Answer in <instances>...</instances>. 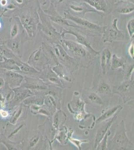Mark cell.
Wrapping results in <instances>:
<instances>
[{
    "label": "cell",
    "mask_w": 134,
    "mask_h": 150,
    "mask_svg": "<svg viewBox=\"0 0 134 150\" xmlns=\"http://www.w3.org/2000/svg\"><path fill=\"white\" fill-rule=\"evenodd\" d=\"M60 44L68 55L75 59L79 67L88 68L92 65L95 57L91 54L88 49L76 41L63 39Z\"/></svg>",
    "instance_id": "6da1fadb"
},
{
    "label": "cell",
    "mask_w": 134,
    "mask_h": 150,
    "mask_svg": "<svg viewBox=\"0 0 134 150\" xmlns=\"http://www.w3.org/2000/svg\"><path fill=\"white\" fill-rule=\"evenodd\" d=\"M37 12L40 20L38 25V30L43 35L50 44H60L62 40L64 38L54 27L48 16L42 9L39 3L38 4Z\"/></svg>",
    "instance_id": "7a4b0ae2"
},
{
    "label": "cell",
    "mask_w": 134,
    "mask_h": 150,
    "mask_svg": "<svg viewBox=\"0 0 134 150\" xmlns=\"http://www.w3.org/2000/svg\"><path fill=\"white\" fill-rule=\"evenodd\" d=\"M107 148L109 150L134 149V144L130 140L126 131L124 121L122 120L117 127L115 134L109 142Z\"/></svg>",
    "instance_id": "3957f363"
},
{
    "label": "cell",
    "mask_w": 134,
    "mask_h": 150,
    "mask_svg": "<svg viewBox=\"0 0 134 150\" xmlns=\"http://www.w3.org/2000/svg\"><path fill=\"white\" fill-rule=\"evenodd\" d=\"M38 1L37 7L33 9L22 12L19 15L21 23L30 38L35 37L38 31V25L39 23V17L38 14Z\"/></svg>",
    "instance_id": "277c9868"
},
{
    "label": "cell",
    "mask_w": 134,
    "mask_h": 150,
    "mask_svg": "<svg viewBox=\"0 0 134 150\" xmlns=\"http://www.w3.org/2000/svg\"><path fill=\"white\" fill-rule=\"evenodd\" d=\"M64 17L67 20H70L78 26L79 29L85 30V32L89 33V35L93 36L101 35L105 26H101L98 24L87 20L85 18L79 17L72 15L67 10L65 9L64 12Z\"/></svg>",
    "instance_id": "5b68a950"
},
{
    "label": "cell",
    "mask_w": 134,
    "mask_h": 150,
    "mask_svg": "<svg viewBox=\"0 0 134 150\" xmlns=\"http://www.w3.org/2000/svg\"><path fill=\"white\" fill-rule=\"evenodd\" d=\"M52 45L59 63L66 67L72 73L79 69L78 63L75 59L68 55L61 45L58 44Z\"/></svg>",
    "instance_id": "8992f818"
},
{
    "label": "cell",
    "mask_w": 134,
    "mask_h": 150,
    "mask_svg": "<svg viewBox=\"0 0 134 150\" xmlns=\"http://www.w3.org/2000/svg\"><path fill=\"white\" fill-rule=\"evenodd\" d=\"M118 22V19L115 18L110 26H105L101 35L103 43H113L116 41L125 40V33L124 31L119 29Z\"/></svg>",
    "instance_id": "52a82bcc"
},
{
    "label": "cell",
    "mask_w": 134,
    "mask_h": 150,
    "mask_svg": "<svg viewBox=\"0 0 134 150\" xmlns=\"http://www.w3.org/2000/svg\"><path fill=\"white\" fill-rule=\"evenodd\" d=\"M134 79L126 80L113 88V93L120 96L124 104L134 101Z\"/></svg>",
    "instance_id": "ba28073f"
},
{
    "label": "cell",
    "mask_w": 134,
    "mask_h": 150,
    "mask_svg": "<svg viewBox=\"0 0 134 150\" xmlns=\"http://www.w3.org/2000/svg\"><path fill=\"white\" fill-rule=\"evenodd\" d=\"M27 63L39 72L50 66L49 60L42 46L31 54Z\"/></svg>",
    "instance_id": "9c48e42d"
},
{
    "label": "cell",
    "mask_w": 134,
    "mask_h": 150,
    "mask_svg": "<svg viewBox=\"0 0 134 150\" xmlns=\"http://www.w3.org/2000/svg\"><path fill=\"white\" fill-rule=\"evenodd\" d=\"M66 9L72 15L83 18H84L86 14L89 13H96L101 15L103 14L96 10L85 2L75 0L69 1Z\"/></svg>",
    "instance_id": "30bf717a"
},
{
    "label": "cell",
    "mask_w": 134,
    "mask_h": 150,
    "mask_svg": "<svg viewBox=\"0 0 134 150\" xmlns=\"http://www.w3.org/2000/svg\"><path fill=\"white\" fill-rule=\"evenodd\" d=\"M60 32L64 38H65V35L67 34L73 35L76 38V42L87 48L91 54L95 57L100 54V51H96L92 47L91 42L87 38V36L85 34L81 33L78 31H76L75 30L63 27L61 28Z\"/></svg>",
    "instance_id": "8fae6325"
},
{
    "label": "cell",
    "mask_w": 134,
    "mask_h": 150,
    "mask_svg": "<svg viewBox=\"0 0 134 150\" xmlns=\"http://www.w3.org/2000/svg\"><path fill=\"white\" fill-rule=\"evenodd\" d=\"M30 38L28 35L25 30H23L18 36L10 40L4 41V44L11 50L14 54L20 58L22 57V49L24 43L28 41Z\"/></svg>",
    "instance_id": "7c38bea8"
},
{
    "label": "cell",
    "mask_w": 134,
    "mask_h": 150,
    "mask_svg": "<svg viewBox=\"0 0 134 150\" xmlns=\"http://www.w3.org/2000/svg\"><path fill=\"white\" fill-rule=\"evenodd\" d=\"M45 13H46L49 18L50 20L52 22L58 24L61 26V27L64 28H73L79 29L78 26H77L75 24L72 25L68 22V21L63 17L60 14L58 13L56 9L55 6L52 3H50L49 6L48 8L45 10H43Z\"/></svg>",
    "instance_id": "4fadbf2b"
},
{
    "label": "cell",
    "mask_w": 134,
    "mask_h": 150,
    "mask_svg": "<svg viewBox=\"0 0 134 150\" xmlns=\"http://www.w3.org/2000/svg\"><path fill=\"white\" fill-rule=\"evenodd\" d=\"M39 78L48 85L54 86L62 89L66 88L61 79L53 71L50 66L40 72Z\"/></svg>",
    "instance_id": "5bb4252c"
},
{
    "label": "cell",
    "mask_w": 134,
    "mask_h": 150,
    "mask_svg": "<svg viewBox=\"0 0 134 150\" xmlns=\"http://www.w3.org/2000/svg\"><path fill=\"white\" fill-rule=\"evenodd\" d=\"M25 82L22 86L31 90L34 95L36 93H43L49 88V85L39 77H24Z\"/></svg>",
    "instance_id": "9a60e30c"
},
{
    "label": "cell",
    "mask_w": 134,
    "mask_h": 150,
    "mask_svg": "<svg viewBox=\"0 0 134 150\" xmlns=\"http://www.w3.org/2000/svg\"><path fill=\"white\" fill-rule=\"evenodd\" d=\"M123 107H122L112 117V118L105 121V123L102 125V126L99 128L98 130H97V134L95 137V143H94V149H96L99 143L102 140V139L104 137L107 133V132L109 131L112 124L116 120L119 112H120L121 111Z\"/></svg>",
    "instance_id": "2e32d148"
},
{
    "label": "cell",
    "mask_w": 134,
    "mask_h": 150,
    "mask_svg": "<svg viewBox=\"0 0 134 150\" xmlns=\"http://www.w3.org/2000/svg\"><path fill=\"white\" fill-rule=\"evenodd\" d=\"M85 2L96 10L102 14H109L112 12V6L107 0H75Z\"/></svg>",
    "instance_id": "e0dca14e"
},
{
    "label": "cell",
    "mask_w": 134,
    "mask_h": 150,
    "mask_svg": "<svg viewBox=\"0 0 134 150\" xmlns=\"http://www.w3.org/2000/svg\"><path fill=\"white\" fill-rule=\"evenodd\" d=\"M113 9L119 14L124 15L130 14L134 12V3L125 0H120L112 5Z\"/></svg>",
    "instance_id": "ac0fdd59"
},
{
    "label": "cell",
    "mask_w": 134,
    "mask_h": 150,
    "mask_svg": "<svg viewBox=\"0 0 134 150\" xmlns=\"http://www.w3.org/2000/svg\"><path fill=\"white\" fill-rule=\"evenodd\" d=\"M51 68L63 82L65 81L69 83L71 85L73 84L74 81V78L71 72H70L66 67L59 63Z\"/></svg>",
    "instance_id": "d6986e66"
},
{
    "label": "cell",
    "mask_w": 134,
    "mask_h": 150,
    "mask_svg": "<svg viewBox=\"0 0 134 150\" xmlns=\"http://www.w3.org/2000/svg\"><path fill=\"white\" fill-rule=\"evenodd\" d=\"M15 95L13 97V99L11 103L14 106L17 105L18 103L24 101L26 98L30 96L34 95V93L27 88H26L23 86L17 87L13 89Z\"/></svg>",
    "instance_id": "ffe728a7"
},
{
    "label": "cell",
    "mask_w": 134,
    "mask_h": 150,
    "mask_svg": "<svg viewBox=\"0 0 134 150\" xmlns=\"http://www.w3.org/2000/svg\"><path fill=\"white\" fill-rule=\"evenodd\" d=\"M78 92H76L77 95L74 93V97L71 102L68 103V108L69 111L73 114H76L80 112H86L85 110V103L77 95Z\"/></svg>",
    "instance_id": "44dd1931"
},
{
    "label": "cell",
    "mask_w": 134,
    "mask_h": 150,
    "mask_svg": "<svg viewBox=\"0 0 134 150\" xmlns=\"http://www.w3.org/2000/svg\"><path fill=\"white\" fill-rule=\"evenodd\" d=\"M24 77L21 74L13 71L9 70L5 73L6 80L10 87L13 89L20 86Z\"/></svg>",
    "instance_id": "7402d4cb"
},
{
    "label": "cell",
    "mask_w": 134,
    "mask_h": 150,
    "mask_svg": "<svg viewBox=\"0 0 134 150\" xmlns=\"http://www.w3.org/2000/svg\"><path fill=\"white\" fill-rule=\"evenodd\" d=\"M101 68L103 74L105 75L110 69L112 52L109 48H105L100 52Z\"/></svg>",
    "instance_id": "603a6c76"
},
{
    "label": "cell",
    "mask_w": 134,
    "mask_h": 150,
    "mask_svg": "<svg viewBox=\"0 0 134 150\" xmlns=\"http://www.w3.org/2000/svg\"><path fill=\"white\" fill-rule=\"evenodd\" d=\"M73 133V129H70L69 130L66 127L63 126L57 132L53 142L55 140H57L62 145H65L69 141V137L72 136Z\"/></svg>",
    "instance_id": "cb8c5ba5"
},
{
    "label": "cell",
    "mask_w": 134,
    "mask_h": 150,
    "mask_svg": "<svg viewBox=\"0 0 134 150\" xmlns=\"http://www.w3.org/2000/svg\"><path fill=\"white\" fill-rule=\"evenodd\" d=\"M17 65L20 69V73L26 76L31 77H39L40 72L29 65L27 63H25L20 60L17 62Z\"/></svg>",
    "instance_id": "d4e9b609"
},
{
    "label": "cell",
    "mask_w": 134,
    "mask_h": 150,
    "mask_svg": "<svg viewBox=\"0 0 134 150\" xmlns=\"http://www.w3.org/2000/svg\"><path fill=\"white\" fill-rule=\"evenodd\" d=\"M52 117V124L57 130H59L63 127L67 120V115L64 111L57 110Z\"/></svg>",
    "instance_id": "484cf974"
},
{
    "label": "cell",
    "mask_w": 134,
    "mask_h": 150,
    "mask_svg": "<svg viewBox=\"0 0 134 150\" xmlns=\"http://www.w3.org/2000/svg\"><path fill=\"white\" fill-rule=\"evenodd\" d=\"M45 95L42 93H37L28 97L23 101L26 105L30 106L32 105L42 106L44 104Z\"/></svg>",
    "instance_id": "4316f807"
},
{
    "label": "cell",
    "mask_w": 134,
    "mask_h": 150,
    "mask_svg": "<svg viewBox=\"0 0 134 150\" xmlns=\"http://www.w3.org/2000/svg\"><path fill=\"white\" fill-rule=\"evenodd\" d=\"M122 106L121 105H118V106H114L113 107L107 110L99 117L96 121V123L98 124L99 123H103L104 122L107 121L108 120L112 118L114 115L115 114L118 110Z\"/></svg>",
    "instance_id": "83f0119b"
},
{
    "label": "cell",
    "mask_w": 134,
    "mask_h": 150,
    "mask_svg": "<svg viewBox=\"0 0 134 150\" xmlns=\"http://www.w3.org/2000/svg\"><path fill=\"white\" fill-rule=\"evenodd\" d=\"M127 63L124 57H119L116 54H114L112 56L110 69L113 71H115L119 69H122Z\"/></svg>",
    "instance_id": "f1b7e54d"
},
{
    "label": "cell",
    "mask_w": 134,
    "mask_h": 150,
    "mask_svg": "<svg viewBox=\"0 0 134 150\" xmlns=\"http://www.w3.org/2000/svg\"><path fill=\"white\" fill-rule=\"evenodd\" d=\"M4 61L0 63V67L6 69L10 71H15L20 74V69L17 65V61L13 59H10L4 57Z\"/></svg>",
    "instance_id": "f546056e"
},
{
    "label": "cell",
    "mask_w": 134,
    "mask_h": 150,
    "mask_svg": "<svg viewBox=\"0 0 134 150\" xmlns=\"http://www.w3.org/2000/svg\"><path fill=\"white\" fill-rule=\"evenodd\" d=\"M15 20L12 24L11 29L10 36L11 39H13L21 32V31L24 30L20 21L18 17L15 18Z\"/></svg>",
    "instance_id": "4dcf8cb0"
},
{
    "label": "cell",
    "mask_w": 134,
    "mask_h": 150,
    "mask_svg": "<svg viewBox=\"0 0 134 150\" xmlns=\"http://www.w3.org/2000/svg\"><path fill=\"white\" fill-rule=\"evenodd\" d=\"M0 51H1L2 55L5 58L13 59L17 62L20 60V58L17 56V55H16L14 52L8 48L4 44L0 45Z\"/></svg>",
    "instance_id": "1f68e13d"
},
{
    "label": "cell",
    "mask_w": 134,
    "mask_h": 150,
    "mask_svg": "<svg viewBox=\"0 0 134 150\" xmlns=\"http://www.w3.org/2000/svg\"><path fill=\"white\" fill-rule=\"evenodd\" d=\"M29 106L30 108V111L33 114L42 115L47 116L48 117H51L49 112L47 109V108L45 107V106L44 105L42 106L32 105H30Z\"/></svg>",
    "instance_id": "d6a6232c"
},
{
    "label": "cell",
    "mask_w": 134,
    "mask_h": 150,
    "mask_svg": "<svg viewBox=\"0 0 134 150\" xmlns=\"http://www.w3.org/2000/svg\"><path fill=\"white\" fill-rule=\"evenodd\" d=\"M134 63L129 64L127 63L122 69L123 76L124 80L134 79Z\"/></svg>",
    "instance_id": "836d02e7"
},
{
    "label": "cell",
    "mask_w": 134,
    "mask_h": 150,
    "mask_svg": "<svg viewBox=\"0 0 134 150\" xmlns=\"http://www.w3.org/2000/svg\"><path fill=\"white\" fill-rule=\"evenodd\" d=\"M111 135V132L110 130L107 132L105 135L104 136L103 138L100 142L98 145L97 146L96 150H105L108 149L107 144H108V137Z\"/></svg>",
    "instance_id": "e575fe53"
},
{
    "label": "cell",
    "mask_w": 134,
    "mask_h": 150,
    "mask_svg": "<svg viewBox=\"0 0 134 150\" xmlns=\"http://www.w3.org/2000/svg\"><path fill=\"white\" fill-rule=\"evenodd\" d=\"M98 93L103 95H108L110 94L112 90L110 86L105 82H102L100 85L99 86L98 89L97 90Z\"/></svg>",
    "instance_id": "d590c367"
},
{
    "label": "cell",
    "mask_w": 134,
    "mask_h": 150,
    "mask_svg": "<svg viewBox=\"0 0 134 150\" xmlns=\"http://www.w3.org/2000/svg\"><path fill=\"white\" fill-rule=\"evenodd\" d=\"M89 100L94 104H98L99 105H103L104 102L100 96L95 92L90 93L88 95Z\"/></svg>",
    "instance_id": "8d00e7d4"
},
{
    "label": "cell",
    "mask_w": 134,
    "mask_h": 150,
    "mask_svg": "<svg viewBox=\"0 0 134 150\" xmlns=\"http://www.w3.org/2000/svg\"><path fill=\"white\" fill-rule=\"evenodd\" d=\"M127 29L131 40H134V18L130 19L127 24Z\"/></svg>",
    "instance_id": "74e56055"
},
{
    "label": "cell",
    "mask_w": 134,
    "mask_h": 150,
    "mask_svg": "<svg viewBox=\"0 0 134 150\" xmlns=\"http://www.w3.org/2000/svg\"><path fill=\"white\" fill-rule=\"evenodd\" d=\"M68 140L71 142L73 145H75V146L77 147L79 150H80L82 149L81 145L82 144L89 142L87 140H79L77 139L73 138L72 136L69 137Z\"/></svg>",
    "instance_id": "f35d334b"
},
{
    "label": "cell",
    "mask_w": 134,
    "mask_h": 150,
    "mask_svg": "<svg viewBox=\"0 0 134 150\" xmlns=\"http://www.w3.org/2000/svg\"><path fill=\"white\" fill-rule=\"evenodd\" d=\"M40 139L41 138L39 135H35L33 136L29 142V148L31 149L33 148L35 146H36Z\"/></svg>",
    "instance_id": "ab89813d"
},
{
    "label": "cell",
    "mask_w": 134,
    "mask_h": 150,
    "mask_svg": "<svg viewBox=\"0 0 134 150\" xmlns=\"http://www.w3.org/2000/svg\"><path fill=\"white\" fill-rule=\"evenodd\" d=\"M128 52L129 55L132 60H134V40H131V43L129 45L128 49Z\"/></svg>",
    "instance_id": "60d3db41"
},
{
    "label": "cell",
    "mask_w": 134,
    "mask_h": 150,
    "mask_svg": "<svg viewBox=\"0 0 134 150\" xmlns=\"http://www.w3.org/2000/svg\"><path fill=\"white\" fill-rule=\"evenodd\" d=\"M22 107H21L19 110H18V111L17 112V113L15 115V116L13 117V119L12 120V123L13 124H15L16 122H17V120L20 117L21 115L22 114Z\"/></svg>",
    "instance_id": "b9f144b4"
},
{
    "label": "cell",
    "mask_w": 134,
    "mask_h": 150,
    "mask_svg": "<svg viewBox=\"0 0 134 150\" xmlns=\"http://www.w3.org/2000/svg\"><path fill=\"white\" fill-rule=\"evenodd\" d=\"M23 126V125H21L20 126L18 127V128H16L12 132L11 134L10 135L9 138L12 137L14 135H15L16 134H17V133L19 131V130H20L22 128Z\"/></svg>",
    "instance_id": "7bdbcfd3"
},
{
    "label": "cell",
    "mask_w": 134,
    "mask_h": 150,
    "mask_svg": "<svg viewBox=\"0 0 134 150\" xmlns=\"http://www.w3.org/2000/svg\"><path fill=\"white\" fill-rule=\"evenodd\" d=\"M66 1V0H47V1H49L50 3H53L54 5L55 4L59 5Z\"/></svg>",
    "instance_id": "ee69618b"
},
{
    "label": "cell",
    "mask_w": 134,
    "mask_h": 150,
    "mask_svg": "<svg viewBox=\"0 0 134 150\" xmlns=\"http://www.w3.org/2000/svg\"><path fill=\"white\" fill-rule=\"evenodd\" d=\"M3 44H4V41L2 40V39H0V45ZM3 55H2V53H1V51H0V62H3Z\"/></svg>",
    "instance_id": "f6af8a7d"
},
{
    "label": "cell",
    "mask_w": 134,
    "mask_h": 150,
    "mask_svg": "<svg viewBox=\"0 0 134 150\" xmlns=\"http://www.w3.org/2000/svg\"><path fill=\"white\" fill-rule=\"evenodd\" d=\"M0 114L3 117H7L8 116V112H7V111H4L3 110H1L0 111Z\"/></svg>",
    "instance_id": "bcb514c9"
},
{
    "label": "cell",
    "mask_w": 134,
    "mask_h": 150,
    "mask_svg": "<svg viewBox=\"0 0 134 150\" xmlns=\"http://www.w3.org/2000/svg\"><path fill=\"white\" fill-rule=\"evenodd\" d=\"M5 84V80L3 78H0V89L3 88Z\"/></svg>",
    "instance_id": "7dc6e473"
},
{
    "label": "cell",
    "mask_w": 134,
    "mask_h": 150,
    "mask_svg": "<svg viewBox=\"0 0 134 150\" xmlns=\"http://www.w3.org/2000/svg\"><path fill=\"white\" fill-rule=\"evenodd\" d=\"M37 1L40 4L41 6L45 5L48 2L47 0H37Z\"/></svg>",
    "instance_id": "c3c4849f"
},
{
    "label": "cell",
    "mask_w": 134,
    "mask_h": 150,
    "mask_svg": "<svg viewBox=\"0 0 134 150\" xmlns=\"http://www.w3.org/2000/svg\"><path fill=\"white\" fill-rule=\"evenodd\" d=\"M1 5L3 6H5L8 3V1L7 0H1Z\"/></svg>",
    "instance_id": "681fc988"
},
{
    "label": "cell",
    "mask_w": 134,
    "mask_h": 150,
    "mask_svg": "<svg viewBox=\"0 0 134 150\" xmlns=\"http://www.w3.org/2000/svg\"><path fill=\"white\" fill-rule=\"evenodd\" d=\"M107 1L112 6L114 3H115L116 2H118V1H119L120 0H107Z\"/></svg>",
    "instance_id": "f907efd6"
},
{
    "label": "cell",
    "mask_w": 134,
    "mask_h": 150,
    "mask_svg": "<svg viewBox=\"0 0 134 150\" xmlns=\"http://www.w3.org/2000/svg\"><path fill=\"white\" fill-rule=\"evenodd\" d=\"M16 1L19 5H21V4H22L23 3L24 0H16Z\"/></svg>",
    "instance_id": "816d5d0a"
},
{
    "label": "cell",
    "mask_w": 134,
    "mask_h": 150,
    "mask_svg": "<svg viewBox=\"0 0 134 150\" xmlns=\"http://www.w3.org/2000/svg\"><path fill=\"white\" fill-rule=\"evenodd\" d=\"M5 100V98L3 97L2 94H0V101H2V102H5L4 100Z\"/></svg>",
    "instance_id": "f5cc1de1"
},
{
    "label": "cell",
    "mask_w": 134,
    "mask_h": 150,
    "mask_svg": "<svg viewBox=\"0 0 134 150\" xmlns=\"http://www.w3.org/2000/svg\"><path fill=\"white\" fill-rule=\"evenodd\" d=\"M125 1H130V2H133V3H134V0H125Z\"/></svg>",
    "instance_id": "db71d44e"
},
{
    "label": "cell",
    "mask_w": 134,
    "mask_h": 150,
    "mask_svg": "<svg viewBox=\"0 0 134 150\" xmlns=\"http://www.w3.org/2000/svg\"><path fill=\"white\" fill-rule=\"evenodd\" d=\"M2 27V24H1V21H0V29Z\"/></svg>",
    "instance_id": "11a10c76"
}]
</instances>
